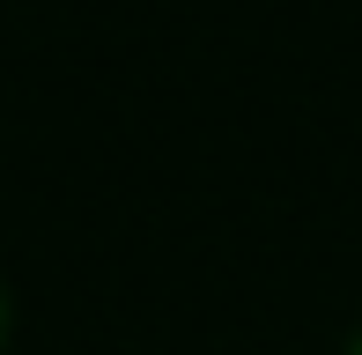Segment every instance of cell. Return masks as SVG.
I'll return each mask as SVG.
<instances>
[{
  "label": "cell",
  "mask_w": 362,
  "mask_h": 355,
  "mask_svg": "<svg viewBox=\"0 0 362 355\" xmlns=\"http://www.w3.org/2000/svg\"><path fill=\"white\" fill-rule=\"evenodd\" d=\"M0 348H8V289H0Z\"/></svg>",
  "instance_id": "cell-1"
},
{
  "label": "cell",
  "mask_w": 362,
  "mask_h": 355,
  "mask_svg": "<svg viewBox=\"0 0 362 355\" xmlns=\"http://www.w3.org/2000/svg\"><path fill=\"white\" fill-rule=\"evenodd\" d=\"M348 355H362V333H355V348H348Z\"/></svg>",
  "instance_id": "cell-2"
}]
</instances>
